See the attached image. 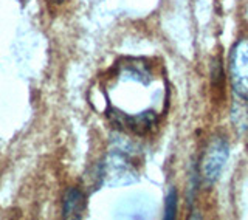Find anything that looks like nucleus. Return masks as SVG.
Segmentation results:
<instances>
[{"label":"nucleus","instance_id":"obj_4","mask_svg":"<svg viewBox=\"0 0 248 220\" xmlns=\"http://www.w3.org/2000/svg\"><path fill=\"white\" fill-rule=\"evenodd\" d=\"M85 209V195L78 188H68L62 200L64 219H81Z\"/></svg>","mask_w":248,"mask_h":220},{"label":"nucleus","instance_id":"obj_3","mask_svg":"<svg viewBox=\"0 0 248 220\" xmlns=\"http://www.w3.org/2000/svg\"><path fill=\"white\" fill-rule=\"evenodd\" d=\"M228 160V141L223 137H214L205 151L203 160H202V177L203 182L213 185L217 182L220 172Z\"/></svg>","mask_w":248,"mask_h":220},{"label":"nucleus","instance_id":"obj_8","mask_svg":"<svg viewBox=\"0 0 248 220\" xmlns=\"http://www.w3.org/2000/svg\"><path fill=\"white\" fill-rule=\"evenodd\" d=\"M51 2H54V3H62L64 0H51Z\"/></svg>","mask_w":248,"mask_h":220},{"label":"nucleus","instance_id":"obj_2","mask_svg":"<svg viewBox=\"0 0 248 220\" xmlns=\"http://www.w3.org/2000/svg\"><path fill=\"white\" fill-rule=\"evenodd\" d=\"M230 81L236 98L248 99V37L240 39L231 48Z\"/></svg>","mask_w":248,"mask_h":220},{"label":"nucleus","instance_id":"obj_6","mask_svg":"<svg viewBox=\"0 0 248 220\" xmlns=\"http://www.w3.org/2000/svg\"><path fill=\"white\" fill-rule=\"evenodd\" d=\"M177 205H178V194L175 188H170L166 194L165 200V217L166 220H174L177 216Z\"/></svg>","mask_w":248,"mask_h":220},{"label":"nucleus","instance_id":"obj_1","mask_svg":"<svg viewBox=\"0 0 248 220\" xmlns=\"http://www.w3.org/2000/svg\"><path fill=\"white\" fill-rule=\"evenodd\" d=\"M113 96H108V118L118 127L137 135L149 133L166 110V79L149 59H124L113 70Z\"/></svg>","mask_w":248,"mask_h":220},{"label":"nucleus","instance_id":"obj_7","mask_svg":"<svg viewBox=\"0 0 248 220\" xmlns=\"http://www.w3.org/2000/svg\"><path fill=\"white\" fill-rule=\"evenodd\" d=\"M211 79H213V87L220 90L222 89V82H223V72H222V62L219 58H216L213 61V67H211Z\"/></svg>","mask_w":248,"mask_h":220},{"label":"nucleus","instance_id":"obj_5","mask_svg":"<svg viewBox=\"0 0 248 220\" xmlns=\"http://www.w3.org/2000/svg\"><path fill=\"white\" fill-rule=\"evenodd\" d=\"M231 118H232V124L236 126V129L239 132L248 130V99L236 98L231 110Z\"/></svg>","mask_w":248,"mask_h":220}]
</instances>
